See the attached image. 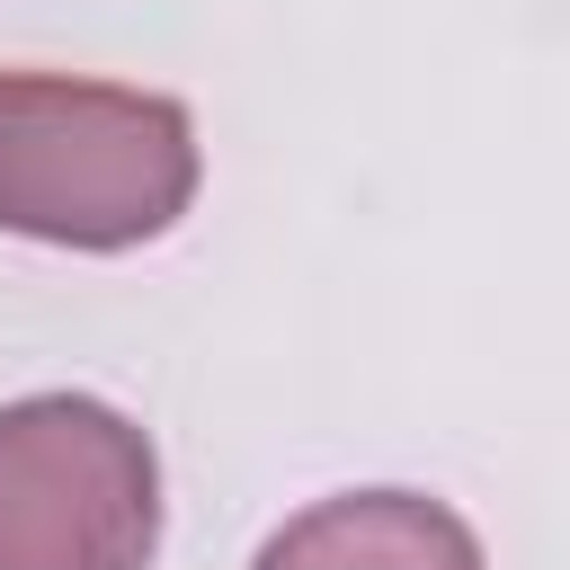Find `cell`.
Instances as JSON below:
<instances>
[{
  "label": "cell",
  "mask_w": 570,
  "mask_h": 570,
  "mask_svg": "<svg viewBox=\"0 0 570 570\" xmlns=\"http://www.w3.org/2000/svg\"><path fill=\"white\" fill-rule=\"evenodd\" d=\"M160 445L98 392L0 401V570H151Z\"/></svg>",
  "instance_id": "obj_2"
},
{
  "label": "cell",
  "mask_w": 570,
  "mask_h": 570,
  "mask_svg": "<svg viewBox=\"0 0 570 570\" xmlns=\"http://www.w3.org/2000/svg\"><path fill=\"white\" fill-rule=\"evenodd\" d=\"M205 187V142L187 98L89 80V71H0V232L125 258L187 223Z\"/></svg>",
  "instance_id": "obj_1"
},
{
  "label": "cell",
  "mask_w": 570,
  "mask_h": 570,
  "mask_svg": "<svg viewBox=\"0 0 570 570\" xmlns=\"http://www.w3.org/2000/svg\"><path fill=\"white\" fill-rule=\"evenodd\" d=\"M249 570H490V552L436 490H330L294 508Z\"/></svg>",
  "instance_id": "obj_3"
}]
</instances>
